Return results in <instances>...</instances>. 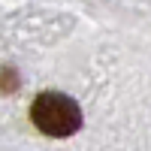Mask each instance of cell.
<instances>
[{"instance_id":"cell-1","label":"cell","mask_w":151,"mask_h":151,"mask_svg":"<svg viewBox=\"0 0 151 151\" xmlns=\"http://www.w3.org/2000/svg\"><path fill=\"white\" fill-rule=\"evenodd\" d=\"M30 121H33V127L40 133L55 136V139H64V136H73L76 130L82 127V109L67 94L45 91V94H40L33 100Z\"/></svg>"}]
</instances>
